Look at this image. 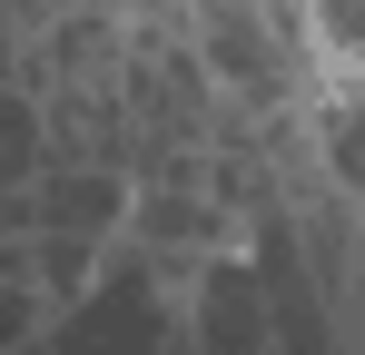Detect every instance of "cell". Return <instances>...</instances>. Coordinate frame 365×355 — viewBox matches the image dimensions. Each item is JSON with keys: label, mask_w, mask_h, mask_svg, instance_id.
<instances>
[{"label": "cell", "mask_w": 365, "mask_h": 355, "mask_svg": "<svg viewBox=\"0 0 365 355\" xmlns=\"http://www.w3.org/2000/svg\"><path fill=\"white\" fill-rule=\"evenodd\" d=\"M178 277L168 257H148L138 237H109L99 267L50 306L40 326V355H178L187 326H178Z\"/></svg>", "instance_id": "1"}, {"label": "cell", "mask_w": 365, "mask_h": 355, "mask_svg": "<svg viewBox=\"0 0 365 355\" xmlns=\"http://www.w3.org/2000/svg\"><path fill=\"white\" fill-rule=\"evenodd\" d=\"M30 168H40V99H30L20 79H0V197Z\"/></svg>", "instance_id": "2"}, {"label": "cell", "mask_w": 365, "mask_h": 355, "mask_svg": "<svg viewBox=\"0 0 365 355\" xmlns=\"http://www.w3.org/2000/svg\"><path fill=\"white\" fill-rule=\"evenodd\" d=\"M40 326H50V296L30 287V277H0V355L40 346Z\"/></svg>", "instance_id": "3"}]
</instances>
